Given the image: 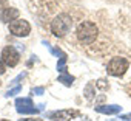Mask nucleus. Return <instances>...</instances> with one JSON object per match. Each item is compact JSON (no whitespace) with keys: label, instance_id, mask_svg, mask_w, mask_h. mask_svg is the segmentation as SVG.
Returning a JSON list of instances; mask_svg holds the SVG:
<instances>
[{"label":"nucleus","instance_id":"nucleus-3","mask_svg":"<svg viewBox=\"0 0 131 121\" xmlns=\"http://www.w3.org/2000/svg\"><path fill=\"white\" fill-rule=\"evenodd\" d=\"M128 67H129L128 59L117 56V57H113L110 62H108L106 72H108V75L117 76V78H119V76H123V75H125V72L128 70Z\"/></svg>","mask_w":131,"mask_h":121},{"label":"nucleus","instance_id":"nucleus-11","mask_svg":"<svg viewBox=\"0 0 131 121\" xmlns=\"http://www.w3.org/2000/svg\"><path fill=\"white\" fill-rule=\"evenodd\" d=\"M73 81H74V76H71L68 73H63L62 76H59V82H63L65 85H68V87L73 84Z\"/></svg>","mask_w":131,"mask_h":121},{"label":"nucleus","instance_id":"nucleus-9","mask_svg":"<svg viewBox=\"0 0 131 121\" xmlns=\"http://www.w3.org/2000/svg\"><path fill=\"white\" fill-rule=\"evenodd\" d=\"M120 110H122V107H120V106H116V104H113V106H96V112H99V113H106V115L119 113Z\"/></svg>","mask_w":131,"mask_h":121},{"label":"nucleus","instance_id":"nucleus-15","mask_svg":"<svg viewBox=\"0 0 131 121\" xmlns=\"http://www.w3.org/2000/svg\"><path fill=\"white\" fill-rule=\"evenodd\" d=\"M5 72H6V64L3 62V59L0 57V75H3Z\"/></svg>","mask_w":131,"mask_h":121},{"label":"nucleus","instance_id":"nucleus-1","mask_svg":"<svg viewBox=\"0 0 131 121\" xmlns=\"http://www.w3.org/2000/svg\"><path fill=\"white\" fill-rule=\"evenodd\" d=\"M76 40L83 47H96L100 37V28L93 20H80L74 31Z\"/></svg>","mask_w":131,"mask_h":121},{"label":"nucleus","instance_id":"nucleus-8","mask_svg":"<svg viewBox=\"0 0 131 121\" xmlns=\"http://www.w3.org/2000/svg\"><path fill=\"white\" fill-rule=\"evenodd\" d=\"M19 14H20V13H19L17 8H6V10L2 11V14H0V20L5 22V23H11V22L17 20Z\"/></svg>","mask_w":131,"mask_h":121},{"label":"nucleus","instance_id":"nucleus-17","mask_svg":"<svg viewBox=\"0 0 131 121\" xmlns=\"http://www.w3.org/2000/svg\"><path fill=\"white\" fill-rule=\"evenodd\" d=\"M8 6V0H0V10H6Z\"/></svg>","mask_w":131,"mask_h":121},{"label":"nucleus","instance_id":"nucleus-7","mask_svg":"<svg viewBox=\"0 0 131 121\" xmlns=\"http://www.w3.org/2000/svg\"><path fill=\"white\" fill-rule=\"evenodd\" d=\"M48 116L52 119H57V121H70L71 118L79 116V112L77 110H59V112L48 113Z\"/></svg>","mask_w":131,"mask_h":121},{"label":"nucleus","instance_id":"nucleus-12","mask_svg":"<svg viewBox=\"0 0 131 121\" xmlns=\"http://www.w3.org/2000/svg\"><path fill=\"white\" fill-rule=\"evenodd\" d=\"M46 47H48V48H49V51H51L52 54H56L59 59H62V57H67V54H65V53H63L60 48H54V47H51L49 44H46Z\"/></svg>","mask_w":131,"mask_h":121},{"label":"nucleus","instance_id":"nucleus-18","mask_svg":"<svg viewBox=\"0 0 131 121\" xmlns=\"http://www.w3.org/2000/svg\"><path fill=\"white\" fill-rule=\"evenodd\" d=\"M119 119H122V121H131V113H126V115H122Z\"/></svg>","mask_w":131,"mask_h":121},{"label":"nucleus","instance_id":"nucleus-13","mask_svg":"<svg viewBox=\"0 0 131 121\" xmlns=\"http://www.w3.org/2000/svg\"><path fill=\"white\" fill-rule=\"evenodd\" d=\"M57 70H59L60 73H67V57L59 59V62H57Z\"/></svg>","mask_w":131,"mask_h":121},{"label":"nucleus","instance_id":"nucleus-6","mask_svg":"<svg viewBox=\"0 0 131 121\" xmlns=\"http://www.w3.org/2000/svg\"><path fill=\"white\" fill-rule=\"evenodd\" d=\"M2 59L6 64V67H16L19 64L20 54H19V51L14 47H5L3 51H2Z\"/></svg>","mask_w":131,"mask_h":121},{"label":"nucleus","instance_id":"nucleus-5","mask_svg":"<svg viewBox=\"0 0 131 121\" xmlns=\"http://www.w3.org/2000/svg\"><path fill=\"white\" fill-rule=\"evenodd\" d=\"M9 31L11 34L17 36V37H25L31 33V25L26 22V20H14L9 23Z\"/></svg>","mask_w":131,"mask_h":121},{"label":"nucleus","instance_id":"nucleus-19","mask_svg":"<svg viewBox=\"0 0 131 121\" xmlns=\"http://www.w3.org/2000/svg\"><path fill=\"white\" fill-rule=\"evenodd\" d=\"M20 121H42L40 118H26V119H20Z\"/></svg>","mask_w":131,"mask_h":121},{"label":"nucleus","instance_id":"nucleus-14","mask_svg":"<svg viewBox=\"0 0 131 121\" xmlns=\"http://www.w3.org/2000/svg\"><path fill=\"white\" fill-rule=\"evenodd\" d=\"M20 90H22V87H20V85H16V87H13V89H9V90L6 92V95H5V96H8V98H9V96H13V95H16V93H19Z\"/></svg>","mask_w":131,"mask_h":121},{"label":"nucleus","instance_id":"nucleus-16","mask_svg":"<svg viewBox=\"0 0 131 121\" xmlns=\"http://www.w3.org/2000/svg\"><path fill=\"white\" fill-rule=\"evenodd\" d=\"M43 92H45L43 87H36V89H32V95H42Z\"/></svg>","mask_w":131,"mask_h":121},{"label":"nucleus","instance_id":"nucleus-2","mask_svg":"<svg viewBox=\"0 0 131 121\" xmlns=\"http://www.w3.org/2000/svg\"><path fill=\"white\" fill-rule=\"evenodd\" d=\"M74 23V19L71 14L68 13H59L49 23V31L52 33V36L56 37H65L70 31L71 27Z\"/></svg>","mask_w":131,"mask_h":121},{"label":"nucleus","instance_id":"nucleus-10","mask_svg":"<svg viewBox=\"0 0 131 121\" xmlns=\"http://www.w3.org/2000/svg\"><path fill=\"white\" fill-rule=\"evenodd\" d=\"M83 95H85V98H86V99H93V98H94V95H96V84H94V82H90V84L85 87Z\"/></svg>","mask_w":131,"mask_h":121},{"label":"nucleus","instance_id":"nucleus-20","mask_svg":"<svg viewBox=\"0 0 131 121\" xmlns=\"http://www.w3.org/2000/svg\"><path fill=\"white\" fill-rule=\"evenodd\" d=\"M0 121H9V119H0Z\"/></svg>","mask_w":131,"mask_h":121},{"label":"nucleus","instance_id":"nucleus-4","mask_svg":"<svg viewBox=\"0 0 131 121\" xmlns=\"http://www.w3.org/2000/svg\"><path fill=\"white\" fill-rule=\"evenodd\" d=\"M16 107L19 113H39L43 107V104H40L39 107H34L32 101L29 98H17L16 99Z\"/></svg>","mask_w":131,"mask_h":121}]
</instances>
